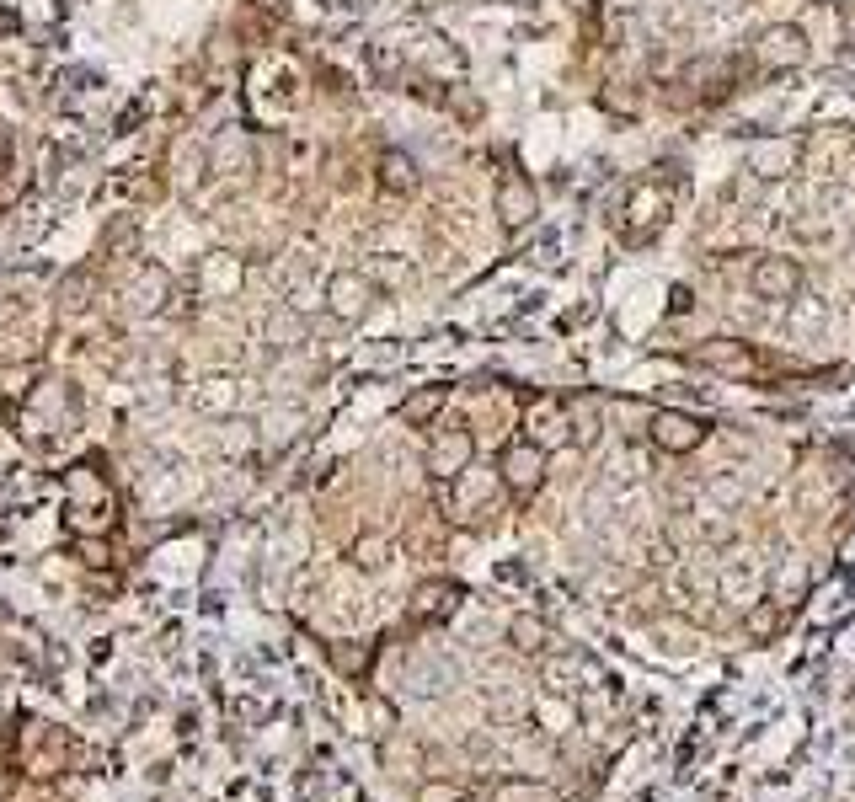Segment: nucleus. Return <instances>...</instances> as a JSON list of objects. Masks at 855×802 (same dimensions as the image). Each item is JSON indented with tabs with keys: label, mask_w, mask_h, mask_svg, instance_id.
<instances>
[{
	"label": "nucleus",
	"mask_w": 855,
	"mask_h": 802,
	"mask_svg": "<svg viewBox=\"0 0 855 802\" xmlns=\"http://www.w3.org/2000/svg\"><path fill=\"white\" fill-rule=\"evenodd\" d=\"M754 54H759V65H765V70H797V65L813 59V43H807V33L797 22H770L765 33H759Z\"/></svg>",
	"instance_id": "obj_1"
},
{
	"label": "nucleus",
	"mask_w": 855,
	"mask_h": 802,
	"mask_svg": "<svg viewBox=\"0 0 855 802\" xmlns=\"http://www.w3.org/2000/svg\"><path fill=\"white\" fill-rule=\"evenodd\" d=\"M497 471H503V487L513 492V498H530V492L546 482V444L513 439L503 450V460H497Z\"/></svg>",
	"instance_id": "obj_2"
},
{
	"label": "nucleus",
	"mask_w": 855,
	"mask_h": 802,
	"mask_svg": "<svg viewBox=\"0 0 855 802\" xmlns=\"http://www.w3.org/2000/svg\"><path fill=\"white\" fill-rule=\"evenodd\" d=\"M749 289L759 300H797L802 295V262L797 257H781V252H770V257H759L754 268H749Z\"/></svg>",
	"instance_id": "obj_3"
},
{
	"label": "nucleus",
	"mask_w": 855,
	"mask_h": 802,
	"mask_svg": "<svg viewBox=\"0 0 855 802\" xmlns=\"http://www.w3.org/2000/svg\"><path fill=\"white\" fill-rule=\"evenodd\" d=\"M802 145H807L802 134H786V140H781V134H770V140H754L749 145V161H743V166H749L759 182H781V177L797 172Z\"/></svg>",
	"instance_id": "obj_4"
},
{
	"label": "nucleus",
	"mask_w": 855,
	"mask_h": 802,
	"mask_svg": "<svg viewBox=\"0 0 855 802\" xmlns=\"http://www.w3.org/2000/svg\"><path fill=\"white\" fill-rule=\"evenodd\" d=\"M706 428H711V423L695 418V412H674V407L652 412V444H658L663 455H690V450H701Z\"/></svg>",
	"instance_id": "obj_5"
},
{
	"label": "nucleus",
	"mask_w": 855,
	"mask_h": 802,
	"mask_svg": "<svg viewBox=\"0 0 855 802\" xmlns=\"http://www.w3.org/2000/svg\"><path fill=\"white\" fill-rule=\"evenodd\" d=\"M380 289L369 284V273H337L332 284H326V305H332L337 321H364L369 311H375Z\"/></svg>",
	"instance_id": "obj_6"
},
{
	"label": "nucleus",
	"mask_w": 855,
	"mask_h": 802,
	"mask_svg": "<svg viewBox=\"0 0 855 802\" xmlns=\"http://www.w3.org/2000/svg\"><path fill=\"white\" fill-rule=\"evenodd\" d=\"M540 214V193L530 177L508 172L503 182H497V220H503V230H524Z\"/></svg>",
	"instance_id": "obj_7"
},
{
	"label": "nucleus",
	"mask_w": 855,
	"mask_h": 802,
	"mask_svg": "<svg viewBox=\"0 0 855 802\" xmlns=\"http://www.w3.org/2000/svg\"><path fill=\"white\" fill-rule=\"evenodd\" d=\"M695 364L717 369V375H754L759 369V353L749 343H733V337H711V343H695L690 348Z\"/></svg>",
	"instance_id": "obj_8"
},
{
	"label": "nucleus",
	"mask_w": 855,
	"mask_h": 802,
	"mask_svg": "<svg viewBox=\"0 0 855 802\" xmlns=\"http://www.w3.org/2000/svg\"><path fill=\"white\" fill-rule=\"evenodd\" d=\"M668 220V193L663 188H636V198L626 204V225H631V241H647L652 230Z\"/></svg>",
	"instance_id": "obj_9"
},
{
	"label": "nucleus",
	"mask_w": 855,
	"mask_h": 802,
	"mask_svg": "<svg viewBox=\"0 0 855 802\" xmlns=\"http://www.w3.org/2000/svg\"><path fill=\"white\" fill-rule=\"evenodd\" d=\"M380 188L385 193H412L417 188V166L407 150H385L380 156Z\"/></svg>",
	"instance_id": "obj_10"
},
{
	"label": "nucleus",
	"mask_w": 855,
	"mask_h": 802,
	"mask_svg": "<svg viewBox=\"0 0 855 802\" xmlns=\"http://www.w3.org/2000/svg\"><path fill=\"white\" fill-rule=\"evenodd\" d=\"M465 460H471V434H460V428H455V434L433 439V471H439V476H455Z\"/></svg>",
	"instance_id": "obj_11"
},
{
	"label": "nucleus",
	"mask_w": 855,
	"mask_h": 802,
	"mask_svg": "<svg viewBox=\"0 0 855 802\" xmlns=\"http://www.w3.org/2000/svg\"><path fill=\"white\" fill-rule=\"evenodd\" d=\"M439 412H444V385H423V391H412L407 401H401V423H412V428L433 423Z\"/></svg>",
	"instance_id": "obj_12"
},
{
	"label": "nucleus",
	"mask_w": 855,
	"mask_h": 802,
	"mask_svg": "<svg viewBox=\"0 0 855 802\" xmlns=\"http://www.w3.org/2000/svg\"><path fill=\"white\" fill-rule=\"evenodd\" d=\"M455 610V583H428V589H417V615L433 621V615H449Z\"/></svg>",
	"instance_id": "obj_13"
},
{
	"label": "nucleus",
	"mask_w": 855,
	"mask_h": 802,
	"mask_svg": "<svg viewBox=\"0 0 855 802\" xmlns=\"http://www.w3.org/2000/svg\"><path fill=\"white\" fill-rule=\"evenodd\" d=\"M540 637H546V626H540V621H513V642H519V647H530V653H535Z\"/></svg>",
	"instance_id": "obj_14"
},
{
	"label": "nucleus",
	"mask_w": 855,
	"mask_h": 802,
	"mask_svg": "<svg viewBox=\"0 0 855 802\" xmlns=\"http://www.w3.org/2000/svg\"><path fill=\"white\" fill-rule=\"evenodd\" d=\"M775 621H781V610H775V605H759V610L749 615V631H754V637H770Z\"/></svg>",
	"instance_id": "obj_15"
},
{
	"label": "nucleus",
	"mask_w": 855,
	"mask_h": 802,
	"mask_svg": "<svg viewBox=\"0 0 855 802\" xmlns=\"http://www.w3.org/2000/svg\"><path fill=\"white\" fill-rule=\"evenodd\" d=\"M369 65H375L380 75H391V70H401V54H391L385 43H375V49H369Z\"/></svg>",
	"instance_id": "obj_16"
},
{
	"label": "nucleus",
	"mask_w": 855,
	"mask_h": 802,
	"mask_svg": "<svg viewBox=\"0 0 855 802\" xmlns=\"http://www.w3.org/2000/svg\"><path fill=\"white\" fill-rule=\"evenodd\" d=\"M380 551H385V541H375V535H369V541H359V567H380V562H385Z\"/></svg>",
	"instance_id": "obj_17"
},
{
	"label": "nucleus",
	"mask_w": 855,
	"mask_h": 802,
	"mask_svg": "<svg viewBox=\"0 0 855 802\" xmlns=\"http://www.w3.org/2000/svg\"><path fill=\"white\" fill-rule=\"evenodd\" d=\"M423 802H460V792H449V786H428Z\"/></svg>",
	"instance_id": "obj_18"
}]
</instances>
